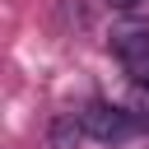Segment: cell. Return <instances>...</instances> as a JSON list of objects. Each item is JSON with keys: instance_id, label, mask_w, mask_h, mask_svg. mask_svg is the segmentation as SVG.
I'll use <instances>...</instances> for the list:
<instances>
[{"instance_id": "2", "label": "cell", "mask_w": 149, "mask_h": 149, "mask_svg": "<svg viewBox=\"0 0 149 149\" xmlns=\"http://www.w3.org/2000/svg\"><path fill=\"white\" fill-rule=\"evenodd\" d=\"M112 47H116L126 74L149 88V28H121V33L112 37Z\"/></svg>"}, {"instance_id": "3", "label": "cell", "mask_w": 149, "mask_h": 149, "mask_svg": "<svg viewBox=\"0 0 149 149\" xmlns=\"http://www.w3.org/2000/svg\"><path fill=\"white\" fill-rule=\"evenodd\" d=\"M107 5H116V9H130V5H140V0H107Z\"/></svg>"}, {"instance_id": "1", "label": "cell", "mask_w": 149, "mask_h": 149, "mask_svg": "<svg viewBox=\"0 0 149 149\" xmlns=\"http://www.w3.org/2000/svg\"><path fill=\"white\" fill-rule=\"evenodd\" d=\"M79 126H84V135H88V140H102V144L126 140V135L135 130L130 112H126V107H116V102H88V107L79 112Z\"/></svg>"}]
</instances>
